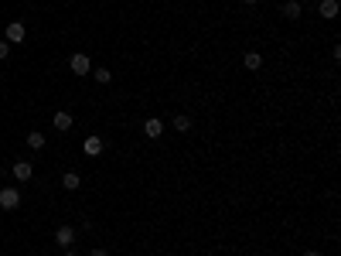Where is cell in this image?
<instances>
[{"instance_id":"cell-1","label":"cell","mask_w":341,"mask_h":256,"mask_svg":"<svg viewBox=\"0 0 341 256\" xmlns=\"http://www.w3.org/2000/svg\"><path fill=\"white\" fill-rule=\"evenodd\" d=\"M17 205H21V191H17V188H0V209L14 212Z\"/></svg>"},{"instance_id":"cell-2","label":"cell","mask_w":341,"mask_h":256,"mask_svg":"<svg viewBox=\"0 0 341 256\" xmlns=\"http://www.w3.org/2000/svg\"><path fill=\"white\" fill-rule=\"evenodd\" d=\"M24 38H27V28H24L21 21H11V24H7V38H4L7 45H21Z\"/></svg>"},{"instance_id":"cell-3","label":"cell","mask_w":341,"mask_h":256,"mask_svg":"<svg viewBox=\"0 0 341 256\" xmlns=\"http://www.w3.org/2000/svg\"><path fill=\"white\" fill-rule=\"evenodd\" d=\"M68 68H72L75 75H89V72H92V62H89V55H82V52H79V55L68 58Z\"/></svg>"},{"instance_id":"cell-4","label":"cell","mask_w":341,"mask_h":256,"mask_svg":"<svg viewBox=\"0 0 341 256\" xmlns=\"http://www.w3.org/2000/svg\"><path fill=\"white\" fill-rule=\"evenodd\" d=\"M55 243L62 246V249H68V246L75 243V229H72V225H58V233H55Z\"/></svg>"},{"instance_id":"cell-5","label":"cell","mask_w":341,"mask_h":256,"mask_svg":"<svg viewBox=\"0 0 341 256\" xmlns=\"http://www.w3.org/2000/svg\"><path fill=\"white\" fill-rule=\"evenodd\" d=\"M11 174H14V178H17V181H21V185H24V181H31V174H34L31 161H17V164L11 167Z\"/></svg>"},{"instance_id":"cell-6","label":"cell","mask_w":341,"mask_h":256,"mask_svg":"<svg viewBox=\"0 0 341 256\" xmlns=\"http://www.w3.org/2000/svg\"><path fill=\"white\" fill-rule=\"evenodd\" d=\"M321 17H328V21H334V17H338V11H341V4L338 0H321Z\"/></svg>"},{"instance_id":"cell-7","label":"cell","mask_w":341,"mask_h":256,"mask_svg":"<svg viewBox=\"0 0 341 256\" xmlns=\"http://www.w3.org/2000/svg\"><path fill=\"white\" fill-rule=\"evenodd\" d=\"M144 134H147V137H150V140H157V137H160V134H164V123H160V120H157V116H150V120H147V123H144Z\"/></svg>"},{"instance_id":"cell-8","label":"cell","mask_w":341,"mask_h":256,"mask_svg":"<svg viewBox=\"0 0 341 256\" xmlns=\"http://www.w3.org/2000/svg\"><path fill=\"white\" fill-rule=\"evenodd\" d=\"M304 14V7H300V0H287L283 4V17H290V21H297Z\"/></svg>"},{"instance_id":"cell-9","label":"cell","mask_w":341,"mask_h":256,"mask_svg":"<svg viewBox=\"0 0 341 256\" xmlns=\"http://www.w3.org/2000/svg\"><path fill=\"white\" fill-rule=\"evenodd\" d=\"M79 185H82V178L75 174V171H65V174H62V188H65V191H75Z\"/></svg>"},{"instance_id":"cell-10","label":"cell","mask_w":341,"mask_h":256,"mask_svg":"<svg viewBox=\"0 0 341 256\" xmlns=\"http://www.w3.org/2000/svg\"><path fill=\"white\" fill-rule=\"evenodd\" d=\"M86 154L89 157L102 154V137H86Z\"/></svg>"},{"instance_id":"cell-11","label":"cell","mask_w":341,"mask_h":256,"mask_svg":"<svg viewBox=\"0 0 341 256\" xmlns=\"http://www.w3.org/2000/svg\"><path fill=\"white\" fill-rule=\"evenodd\" d=\"M242 65L249 68V72H256V68L263 65V55H256V52H246V55H242Z\"/></svg>"},{"instance_id":"cell-12","label":"cell","mask_w":341,"mask_h":256,"mask_svg":"<svg viewBox=\"0 0 341 256\" xmlns=\"http://www.w3.org/2000/svg\"><path fill=\"white\" fill-rule=\"evenodd\" d=\"M27 147H31V150H41V147H45V134H41V130H31V134H27Z\"/></svg>"},{"instance_id":"cell-13","label":"cell","mask_w":341,"mask_h":256,"mask_svg":"<svg viewBox=\"0 0 341 256\" xmlns=\"http://www.w3.org/2000/svg\"><path fill=\"white\" fill-rule=\"evenodd\" d=\"M55 130H62V134L72 130V116H68V113H55Z\"/></svg>"},{"instance_id":"cell-14","label":"cell","mask_w":341,"mask_h":256,"mask_svg":"<svg viewBox=\"0 0 341 256\" xmlns=\"http://www.w3.org/2000/svg\"><path fill=\"white\" fill-rule=\"evenodd\" d=\"M92 79H96L99 86H109V82H113V72H109V68H96V72H92Z\"/></svg>"},{"instance_id":"cell-15","label":"cell","mask_w":341,"mask_h":256,"mask_svg":"<svg viewBox=\"0 0 341 256\" xmlns=\"http://www.w3.org/2000/svg\"><path fill=\"white\" fill-rule=\"evenodd\" d=\"M174 130H181V134H188V130H191V116H174Z\"/></svg>"},{"instance_id":"cell-16","label":"cell","mask_w":341,"mask_h":256,"mask_svg":"<svg viewBox=\"0 0 341 256\" xmlns=\"http://www.w3.org/2000/svg\"><path fill=\"white\" fill-rule=\"evenodd\" d=\"M11 55V45H7V41H0V58H7Z\"/></svg>"},{"instance_id":"cell-17","label":"cell","mask_w":341,"mask_h":256,"mask_svg":"<svg viewBox=\"0 0 341 256\" xmlns=\"http://www.w3.org/2000/svg\"><path fill=\"white\" fill-rule=\"evenodd\" d=\"M89 256H109V253H106V249H92Z\"/></svg>"},{"instance_id":"cell-18","label":"cell","mask_w":341,"mask_h":256,"mask_svg":"<svg viewBox=\"0 0 341 256\" xmlns=\"http://www.w3.org/2000/svg\"><path fill=\"white\" fill-rule=\"evenodd\" d=\"M65 256H79V253H75V249H72V246H68V249H65Z\"/></svg>"},{"instance_id":"cell-19","label":"cell","mask_w":341,"mask_h":256,"mask_svg":"<svg viewBox=\"0 0 341 256\" xmlns=\"http://www.w3.org/2000/svg\"><path fill=\"white\" fill-rule=\"evenodd\" d=\"M304 256H321V253H318V249H307V253H304Z\"/></svg>"},{"instance_id":"cell-20","label":"cell","mask_w":341,"mask_h":256,"mask_svg":"<svg viewBox=\"0 0 341 256\" xmlns=\"http://www.w3.org/2000/svg\"><path fill=\"white\" fill-rule=\"evenodd\" d=\"M242 4H256V0H242Z\"/></svg>"}]
</instances>
